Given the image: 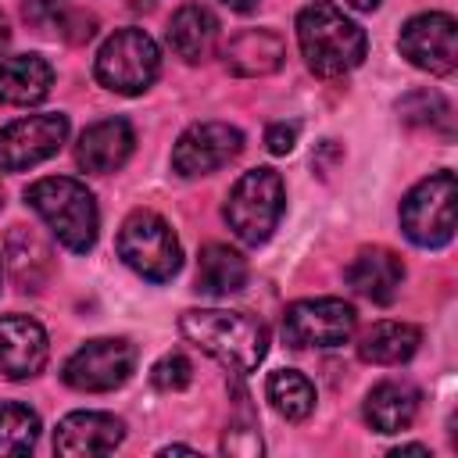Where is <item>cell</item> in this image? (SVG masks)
<instances>
[{"label":"cell","instance_id":"cell-29","mask_svg":"<svg viewBox=\"0 0 458 458\" xmlns=\"http://www.w3.org/2000/svg\"><path fill=\"white\" fill-rule=\"evenodd\" d=\"M25 18L39 29H54L64 18V0H25Z\"/></svg>","mask_w":458,"mask_h":458},{"label":"cell","instance_id":"cell-6","mask_svg":"<svg viewBox=\"0 0 458 458\" xmlns=\"http://www.w3.org/2000/svg\"><path fill=\"white\" fill-rule=\"evenodd\" d=\"M157 72H161V54H157V43L143 29L114 32L97 50V64H93L97 82L111 93H122V97L143 93L157 79Z\"/></svg>","mask_w":458,"mask_h":458},{"label":"cell","instance_id":"cell-17","mask_svg":"<svg viewBox=\"0 0 458 458\" xmlns=\"http://www.w3.org/2000/svg\"><path fill=\"white\" fill-rule=\"evenodd\" d=\"M222 57L233 75L258 79V75H272L283 64L286 43L272 29H243L222 47Z\"/></svg>","mask_w":458,"mask_h":458},{"label":"cell","instance_id":"cell-34","mask_svg":"<svg viewBox=\"0 0 458 458\" xmlns=\"http://www.w3.org/2000/svg\"><path fill=\"white\" fill-rule=\"evenodd\" d=\"M347 4H351V7H358V11H372L379 0H347Z\"/></svg>","mask_w":458,"mask_h":458},{"label":"cell","instance_id":"cell-10","mask_svg":"<svg viewBox=\"0 0 458 458\" xmlns=\"http://www.w3.org/2000/svg\"><path fill=\"white\" fill-rule=\"evenodd\" d=\"M397 47L415 68L429 75H451L458 64V21L444 11L415 14L404 21Z\"/></svg>","mask_w":458,"mask_h":458},{"label":"cell","instance_id":"cell-11","mask_svg":"<svg viewBox=\"0 0 458 458\" xmlns=\"http://www.w3.org/2000/svg\"><path fill=\"white\" fill-rule=\"evenodd\" d=\"M243 150V132L229 122H197L172 147V168L182 179L211 175Z\"/></svg>","mask_w":458,"mask_h":458},{"label":"cell","instance_id":"cell-20","mask_svg":"<svg viewBox=\"0 0 458 458\" xmlns=\"http://www.w3.org/2000/svg\"><path fill=\"white\" fill-rule=\"evenodd\" d=\"M165 36H168V47L175 57H182L186 64H197L211 54V47L218 39V18L204 4H182L172 14Z\"/></svg>","mask_w":458,"mask_h":458},{"label":"cell","instance_id":"cell-3","mask_svg":"<svg viewBox=\"0 0 458 458\" xmlns=\"http://www.w3.org/2000/svg\"><path fill=\"white\" fill-rule=\"evenodd\" d=\"M25 204L50 225V233L57 236V243H64L68 250L86 254L97 243L100 211H97V200L86 190V182H79L72 175L36 179L25 190Z\"/></svg>","mask_w":458,"mask_h":458},{"label":"cell","instance_id":"cell-22","mask_svg":"<svg viewBox=\"0 0 458 458\" xmlns=\"http://www.w3.org/2000/svg\"><path fill=\"white\" fill-rule=\"evenodd\" d=\"M247 261L225 243H208L197 258V290L208 297H229L247 286Z\"/></svg>","mask_w":458,"mask_h":458},{"label":"cell","instance_id":"cell-9","mask_svg":"<svg viewBox=\"0 0 458 458\" xmlns=\"http://www.w3.org/2000/svg\"><path fill=\"white\" fill-rule=\"evenodd\" d=\"M136 369V347L125 336L86 340L61 369V379L82 394H107L122 386Z\"/></svg>","mask_w":458,"mask_h":458},{"label":"cell","instance_id":"cell-1","mask_svg":"<svg viewBox=\"0 0 458 458\" xmlns=\"http://www.w3.org/2000/svg\"><path fill=\"white\" fill-rule=\"evenodd\" d=\"M182 336L200 347L208 358L225 365L236 376H247L258 369V361L268 351V329L261 318L247 311H229V308H190L179 318Z\"/></svg>","mask_w":458,"mask_h":458},{"label":"cell","instance_id":"cell-12","mask_svg":"<svg viewBox=\"0 0 458 458\" xmlns=\"http://www.w3.org/2000/svg\"><path fill=\"white\" fill-rule=\"evenodd\" d=\"M68 140V118L64 114H29L0 129V168L4 172H25L61 150Z\"/></svg>","mask_w":458,"mask_h":458},{"label":"cell","instance_id":"cell-27","mask_svg":"<svg viewBox=\"0 0 458 458\" xmlns=\"http://www.w3.org/2000/svg\"><path fill=\"white\" fill-rule=\"evenodd\" d=\"M190 379H193V365H190V358L186 354H179V351H168L154 369H150V383L157 386V390H186L190 386Z\"/></svg>","mask_w":458,"mask_h":458},{"label":"cell","instance_id":"cell-24","mask_svg":"<svg viewBox=\"0 0 458 458\" xmlns=\"http://www.w3.org/2000/svg\"><path fill=\"white\" fill-rule=\"evenodd\" d=\"M265 394L272 401V408L286 419V422H301L311 415L315 408V386L308 383V376H301L297 369H276L265 383Z\"/></svg>","mask_w":458,"mask_h":458},{"label":"cell","instance_id":"cell-7","mask_svg":"<svg viewBox=\"0 0 458 458\" xmlns=\"http://www.w3.org/2000/svg\"><path fill=\"white\" fill-rule=\"evenodd\" d=\"M454 172H437L401 200V229L415 247H444L454 236Z\"/></svg>","mask_w":458,"mask_h":458},{"label":"cell","instance_id":"cell-33","mask_svg":"<svg viewBox=\"0 0 458 458\" xmlns=\"http://www.w3.org/2000/svg\"><path fill=\"white\" fill-rule=\"evenodd\" d=\"M157 454H193V447H186V444H172V447H161Z\"/></svg>","mask_w":458,"mask_h":458},{"label":"cell","instance_id":"cell-5","mask_svg":"<svg viewBox=\"0 0 458 458\" xmlns=\"http://www.w3.org/2000/svg\"><path fill=\"white\" fill-rule=\"evenodd\" d=\"M118 258L150 283H168L182 268V247L172 225L154 211H132L118 229Z\"/></svg>","mask_w":458,"mask_h":458},{"label":"cell","instance_id":"cell-4","mask_svg":"<svg viewBox=\"0 0 458 458\" xmlns=\"http://www.w3.org/2000/svg\"><path fill=\"white\" fill-rule=\"evenodd\" d=\"M283 208H286V186H283L279 172L276 168H250L233 182L222 215H225L229 229L236 233V240L258 247L279 225Z\"/></svg>","mask_w":458,"mask_h":458},{"label":"cell","instance_id":"cell-31","mask_svg":"<svg viewBox=\"0 0 458 458\" xmlns=\"http://www.w3.org/2000/svg\"><path fill=\"white\" fill-rule=\"evenodd\" d=\"M222 4H225L229 11H240V14H250V11H254V7L261 4V0H222Z\"/></svg>","mask_w":458,"mask_h":458},{"label":"cell","instance_id":"cell-19","mask_svg":"<svg viewBox=\"0 0 458 458\" xmlns=\"http://www.w3.org/2000/svg\"><path fill=\"white\" fill-rule=\"evenodd\" d=\"M419 415V390L404 379H383L365 397V422L376 433H401Z\"/></svg>","mask_w":458,"mask_h":458},{"label":"cell","instance_id":"cell-26","mask_svg":"<svg viewBox=\"0 0 458 458\" xmlns=\"http://www.w3.org/2000/svg\"><path fill=\"white\" fill-rule=\"evenodd\" d=\"M397 111H401V118L404 122H411V125H429V129H444V132H451V107H447V100L440 97V93H433V89H415V93H408L401 104H397Z\"/></svg>","mask_w":458,"mask_h":458},{"label":"cell","instance_id":"cell-15","mask_svg":"<svg viewBox=\"0 0 458 458\" xmlns=\"http://www.w3.org/2000/svg\"><path fill=\"white\" fill-rule=\"evenodd\" d=\"M132 147H136L132 125L125 118H104V122H93L89 129H82V136L75 143V161H79V168H86L93 175H107L129 161Z\"/></svg>","mask_w":458,"mask_h":458},{"label":"cell","instance_id":"cell-32","mask_svg":"<svg viewBox=\"0 0 458 458\" xmlns=\"http://www.w3.org/2000/svg\"><path fill=\"white\" fill-rule=\"evenodd\" d=\"M390 454H429V447H422V444H401Z\"/></svg>","mask_w":458,"mask_h":458},{"label":"cell","instance_id":"cell-28","mask_svg":"<svg viewBox=\"0 0 458 458\" xmlns=\"http://www.w3.org/2000/svg\"><path fill=\"white\" fill-rule=\"evenodd\" d=\"M222 451L225 454H261V437H258L254 422L229 426L225 437H222Z\"/></svg>","mask_w":458,"mask_h":458},{"label":"cell","instance_id":"cell-35","mask_svg":"<svg viewBox=\"0 0 458 458\" xmlns=\"http://www.w3.org/2000/svg\"><path fill=\"white\" fill-rule=\"evenodd\" d=\"M7 36H11V32H7V18H4V14H0V47H4V43H7Z\"/></svg>","mask_w":458,"mask_h":458},{"label":"cell","instance_id":"cell-25","mask_svg":"<svg viewBox=\"0 0 458 458\" xmlns=\"http://www.w3.org/2000/svg\"><path fill=\"white\" fill-rule=\"evenodd\" d=\"M36 440H39V415L18 401L0 404V458L29 454Z\"/></svg>","mask_w":458,"mask_h":458},{"label":"cell","instance_id":"cell-30","mask_svg":"<svg viewBox=\"0 0 458 458\" xmlns=\"http://www.w3.org/2000/svg\"><path fill=\"white\" fill-rule=\"evenodd\" d=\"M265 143H268V150H272V154H290V150H293V143H297V125H286V122L268 125Z\"/></svg>","mask_w":458,"mask_h":458},{"label":"cell","instance_id":"cell-8","mask_svg":"<svg viewBox=\"0 0 458 458\" xmlns=\"http://www.w3.org/2000/svg\"><path fill=\"white\" fill-rule=\"evenodd\" d=\"M358 311L340 297H308L293 301L283 315V340L297 351L304 347H340L351 340Z\"/></svg>","mask_w":458,"mask_h":458},{"label":"cell","instance_id":"cell-14","mask_svg":"<svg viewBox=\"0 0 458 458\" xmlns=\"http://www.w3.org/2000/svg\"><path fill=\"white\" fill-rule=\"evenodd\" d=\"M125 437L122 419L107 411H72L57 422L54 451L64 458H89V454H111Z\"/></svg>","mask_w":458,"mask_h":458},{"label":"cell","instance_id":"cell-13","mask_svg":"<svg viewBox=\"0 0 458 458\" xmlns=\"http://www.w3.org/2000/svg\"><path fill=\"white\" fill-rule=\"evenodd\" d=\"M50 344L36 318L29 315H0V376L4 379H32L47 365Z\"/></svg>","mask_w":458,"mask_h":458},{"label":"cell","instance_id":"cell-16","mask_svg":"<svg viewBox=\"0 0 458 458\" xmlns=\"http://www.w3.org/2000/svg\"><path fill=\"white\" fill-rule=\"evenodd\" d=\"M401 283H404V261L386 247H365L347 265V286L372 304H390L401 293Z\"/></svg>","mask_w":458,"mask_h":458},{"label":"cell","instance_id":"cell-2","mask_svg":"<svg viewBox=\"0 0 458 458\" xmlns=\"http://www.w3.org/2000/svg\"><path fill=\"white\" fill-rule=\"evenodd\" d=\"M297 43L308 68L322 79H340L365 61V32L329 0H311L297 14Z\"/></svg>","mask_w":458,"mask_h":458},{"label":"cell","instance_id":"cell-21","mask_svg":"<svg viewBox=\"0 0 458 458\" xmlns=\"http://www.w3.org/2000/svg\"><path fill=\"white\" fill-rule=\"evenodd\" d=\"M7 268L18 283V290H43L50 272H54V258H50V247L39 240V233L25 229V225H14L7 233Z\"/></svg>","mask_w":458,"mask_h":458},{"label":"cell","instance_id":"cell-23","mask_svg":"<svg viewBox=\"0 0 458 458\" xmlns=\"http://www.w3.org/2000/svg\"><path fill=\"white\" fill-rule=\"evenodd\" d=\"M422 344V333L419 326L411 322H376L361 344H358V354L361 361H372V365H404Z\"/></svg>","mask_w":458,"mask_h":458},{"label":"cell","instance_id":"cell-18","mask_svg":"<svg viewBox=\"0 0 458 458\" xmlns=\"http://www.w3.org/2000/svg\"><path fill=\"white\" fill-rule=\"evenodd\" d=\"M54 68L39 54H14L0 61V104L32 107L50 97Z\"/></svg>","mask_w":458,"mask_h":458}]
</instances>
